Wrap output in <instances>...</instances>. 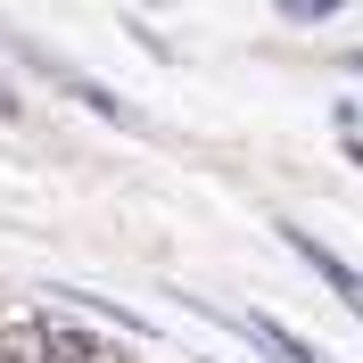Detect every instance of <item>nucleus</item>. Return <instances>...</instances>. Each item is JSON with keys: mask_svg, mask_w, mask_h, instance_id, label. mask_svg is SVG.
<instances>
[{"mask_svg": "<svg viewBox=\"0 0 363 363\" xmlns=\"http://www.w3.org/2000/svg\"><path fill=\"white\" fill-rule=\"evenodd\" d=\"M281 240H289V248H297V256H306V264H314L322 281H330V289H339L347 306H355V314H363V281H355V272H347V264H339V256H330V248H322V240H306V231H297V223H281Z\"/></svg>", "mask_w": 363, "mask_h": 363, "instance_id": "obj_1", "label": "nucleus"}, {"mask_svg": "<svg viewBox=\"0 0 363 363\" xmlns=\"http://www.w3.org/2000/svg\"><path fill=\"white\" fill-rule=\"evenodd\" d=\"M256 347H272L281 363H330V355H314V347H297L289 330H281V322H256Z\"/></svg>", "mask_w": 363, "mask_h": 363, "instance_id": "obj_2", "label": "nucleus"}]
</instances>
